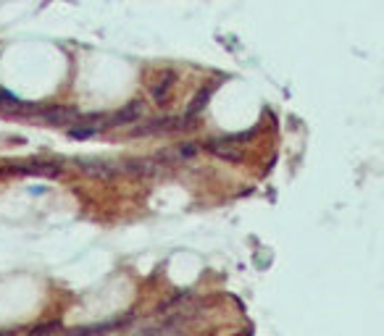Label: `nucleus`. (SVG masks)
I'll list each match as a JSON object with an SVG mask.
<instances>
[{
    "label": "nucleus",
    "instance_id": "f257e3e1",
    "mask_svg": "<svg viewBox=\"0 0 384 336\" xmlns=\"http://www.w3.org/2000/svg\"><path fill=\"white\" fill-rule=\"evenodd\" d=\"M208 147V153H213L216 158H221V161H242L245 158V150L240 147V142H234L232 137H224V139H211V142L205 145Z\"/></svg>",
    "mask_w": 384,
    "mask_h": 336
},
{
    "label": "nucleus",
    "instance_id": "f03ea898",
    "mask_svg": "<svg viewBox=\"0 0 384 336\" xmlns=\"http://www.w3.org/2000/svg\"><path fill=\"white\" fill-rule=\"evenodd\" d=\"M42 118L48 121V124H56V126H74L79 121V113L69 105H53V108L42 110Z\"/></svg>",
    "mask_w": 384,
    "mask_h": 336
},
{
    "label": "nucleus",
    "instance_id": "7ed1b4c3",
    "mask_svg": "<svg viewBox=\"0 0 384 336\" xmlns=\"http://www.w3.org/2000/svg\"><path fill=\"white\" fill-rule=\"evenodd\" d=\"M142 102L140 100H134V102H126V105L121 110H116L113 116H105V124L108 126H129L132 121H137L142 116Z\"/></svg>",
    "mask_w": 384,
    "mask_h": 336
},
{
    "label": "nucleus",
    "instance_id": "20e7f679",
    "mask_svg": "<svg viewBox=\"0 0 384 336\" xmlns=\"http://www.w3.org/2000/svg\"><path fill=\"white\" fill-rule=\"evenodd\" d=\"M174 84H177V77H174V71H161V74H158V79L150 84L153 100H155V102H166V100L171 97Z\"/></svg>",
    "mask_w": 384,
    "mask_h": 336
},
{
    "label": "nucleus",
    "instance_id": "39448f33",
    "mask_svg": "<svg viewBox=\"0 0 384 336\" xmlns=\"http://www.w3.org/2000/svg\"><path fill=\"white\" fill-rule=\"evenodd\" d=\"M216 87H218V82H205L203 87H200V89L195 92V97L190 100L187 116H192V118H195L197 113H203V110H205V105H208V100H211V95L216 92Z\"/></svg>",
    "mask_w": 384,
    "mask_h": 336
},
{
    "label": "nucleus",
    "instance_id": "423d86ee",
    "mask_svg": "<svg viewBox=\"0 0 384 336\" xmlns=\"http://www.w3.org/2000/svg\"><path fill=\"white\" fill-rule=\"evenodd\" d=\"M121 166H124L126 173L140 176V179H142V176H158V171H161L158 161H150V158H140V161H124Z\"/></svg>",
    "mask_w": 384,
    "mask_h": 336
},
{
    "label": "nucleus",
    "instance_id": "0eeeda50",
    "mask_svg": "<svg viewBox=\"0 0 384 336\" xmlns=\"http://www.w3.org/2000/svg\"><path fill=\"white\" fill-rule=\"evenodd\" d=\"M82 166V171H85L87 176H95V179H111V176H116V166L113 163H108V161H79Z\"/></svg>",
    "mask_w": 384,
    "mask_h": 336
},
{
    "label": "nucleus",
    "instance_id": "6e6552de",
    "mask_svg": "<svg viewBox=\"0 0 384 336\" xmlns=\"http://www.w3.org/2000/svg\"><path fill=\"white\" fill-rule=\"evenodd\" d=\"M137 336H187V334L179 321H166V323H158V326H150V329L140 331Z\"/></svg>",
    "mask_w": 384,
    "mask_h": 336
},
{
    "label": "nucleus",
    "instance_id": "1a4fd4ad",
    "mask_svg": "<svg viewBox=\"0 0 384 336\" xmlns=\"http://www.w3.org/2000/svg\"><path fill=\"white\" fill-rule=\"evenodd\" d=\"M116 326H121V321H113V323H100V326H85V329L71 331L69 336H97V334H108V331H113Z\"/></svg>",
    "mask_w": 384,
    "mask_h": 336
},
{
    "label": "nucleus",
    "instance_id": "9d476101",
    "mask_svg": "<svg viewBox=\"0 0 384 336\" xmlns=\"http://www.w3.org/2000/svg\"><path fill=\"white\" fill-rule=\"evenodd\" d=\"M24 173H42V176H58L61 173V168L56 163H32V166H26L21 168Z\"/></svg>",
    "mask_w": 384,
    "mask_h": 336
},
{
    "label": "nucleus",
    "instance_id": "9b49d317",
    "mask_svg": "<svg viewBox=\"0 0 384 336\" xmlns=\"http://www.w3.org/2000/svg\"><path fill=\"white\" fill-rule=\"evenodd\" d=\"M95 134H97V126H87V129L71 126L69 129V137H74V139H90V137H95Z\"/></svg>",
    "mask_w": 384,
    "mask_h": 336
},
{
    "label": "nucleus",
    "instance_id": "f8f14e48",
    "mask_svg": "<svg viewBox=\"0 0 384 336\" xmlns=\"http://www.w3.org/2000/svg\"><path fill=\"white\" fill-rule=\"evenodd\" d=\"M177 155H182V158H190V155H197V145H179V150H177Z\"/></svg>",
    "mask_w": 384,
    "mask_h": 336
}]
</instances>
